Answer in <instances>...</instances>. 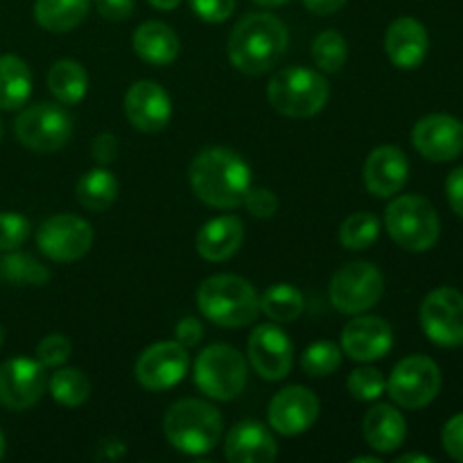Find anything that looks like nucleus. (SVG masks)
I'll use <instances>...</instances> for the list:
<instances>
[{
    "label": "nucleus",
    "instance_id": "nucleus-1",
    "mask_svg": "<svg viewBox=\"0 0 463 463\" xmlns=\"http://www.w3.org/2000/svg\"><path fill=\"white\" fill-rule=\"evenodd\" d=\"M190 188L206 206L233 211L251 190V167L226 147L202 149L190 163Z\"/></svg>",
    "mask_w": 463,
    "mask_h": 463
},
{
    "label": "nucleus",
    "instance_id": "nucleus-2",
    "mask_svg": "<svg viewBox=\"0 0 463 463\" xmlns=\"http://www.w3.org/2000/svg\"><path fill=\"white\" fill-rule=\"evenodd\" d=\"M288 45V27L274 14H249L240 18L231 32L229 59L240 72L258 77L279 66Z\"/></svg>",
    "mask_w": 463,
    "mask_h": 463
},
{
    "label": "nucleus",
    "instance_id": "nucleus-3",
    "mask_svg": "<svg viewBox=\"0 0 463 463\" xmlns=\"http://www.w3.org/2000/svg\"><path fill=\"white\" fill-rule=\"evenodd\" d=\"M197 306L222 328H244L260 315V294L242 276L215 274L199 285Z\"/></svg>",
    "mask_w": 463,
    "mask_h": 463
},
{
    "label": "nucleus",
    "instance_id": "nucleus-4",
    "mask_svg": "<svg viewBox=\"0 0 463 463\" xmlns=\"http://www.w3.org/2000/svg\"><path fill=\"white\" fill-rule=\"evenodd\" d=\"M222 430L224 420L220 411L211 402L197 398L176 401L163 419V432L170 446L193 457L208 455L220 443Z\"/></svg>",
    "mask_w": 463,
    "mask_h": 463
},
{
    "label": "nucleus",
    "instance_id": "nucleus-5",
    "mask_svg": "<svg viewBox=\"0 0 463 463\" xmlns=\"http://www.w3.org/2000/svg\"><path fill=\"white\" fill-rule=\"evenodd\" d=\"M267 98L280 116L303 120V118L317 116L326 107L330 98V86L319 71L292 66L283 68L271 77L267 84Z\"/></svg>",
    "mask_w": 463,
    "mask_h": 463
},
{
    "label": "nucleus",
    "instance_id": "nucleus-6",
    "mask_svg": "<svg viewBox=\"0 0 463 463\" xmlns=\"http://www.w3.org/2000/svg\"><path fill=\"white\" fill-rule=\"evenodd\" d=\"M384 226L405 251H428L441 235V222L432 203L419 194H402L387 206Z\"/></svg>",
    "mask_w": 463,
    "mask_h": 463
},
{
    "label": "nucleus",
    "instance_id": "nucleus-7",
    "mask_svg": "<svg viewBox=\"0 0 463 463\" xmlns=\"http://www.w3.org/2000/svg\"><path fill=\"white\" fill-rule=\"evenodd\" d=\"M247 360L229 344H213L194 360V384L213 401H233L247 387Z\"/></svg>",
    "mask_w": 463,
    "mask_h": 463
},
{
    "label": "nucleus",
    "instance_id": "nucleus-8",
    "mask_svg": "<svg viewBox=\"0 0 463 463\" xmlns=\"http://www.w3.org/2000/svg\"><path fill=\"white\" fill-rule=\"evenodd\" d=\"M384 292V279L375 265L355 260L335 271L330 280V303L344 315H362L380 301Z\"/></svg>",
    "mask_w": 463,
    "mask_h": 463
},
{
    "label": "nucleus",
    "instance_id": "nucleus-9",
    "mask_svg": "<svg viewBox=\"0 0 463 463\" xmlns=\"http://www.w3.org/2000/svg\"><path fill=\"white\" fill-rule=\"evenodd\" d=\"M441 392V369L425 355H410L393 366L387 393L405 410H423Z\"/></svg>",
    "mask_w": 463,
    "mask_h": 463
},
{
    "label": "nucleus",
    "instance_id": "nucleus-10",
    "mask_svg": "<svg viewBox=\"0 0 463 463\" xmlns=\"http://www.w3.org/2000/svg\"><path fill=\"white\" fill-rule=\"evenodd\" d=\"M14 134H16L18 143L25 145L32 152H57L71 140L72 120L57 104L41 102L25 109L14 120Z\"/></svg>",
    "mask_w": 463,
    "mask_h": 463
},
{
    "label": "nucleus",
    "instance_id": "nucleus-11",
    "mask_svg": "<svg viewBox=\"0 0 463 463\" xmlns=\"http://www.w3.org/2000/svg\"><path fill=\"white\" fill-rule=\"evenodd\" d=\"M36 247L54 262H75L93 247V229L80 215H52L36 231Z\"/></svg>",
    "mask_w": 463,
    "mask_h": 463
},
{
    "label": "nucleus",
    "instance_id": "nucleus-12",
    "mask_svg": "<svg viewBox=\"0 0 463 463\" xmlns=\"http://www.w3.org/2000/svg\"><path fill=\"white\" fill-rule=\"evenodd\" d=\"M420 326L432 344L455 348L463 344V294L455 288H439L420 306Z\"/></svg>",
    "mask_w": 463,
    "mask_h": 463
},
{
    "label": "nucleus",
    "instance_id": "nucleus-13",
    "mask_svg": "<svg viewBox=\"0 0 463 463\" xmlns=\"http://www.w3.org/2000/svg\"><path fill=\"white\" fill-rule=\"evenodd\" d=\"M190 369L188 348L179 342H158L136 362V380L147 392H167L185 378Z\"/></svg>",
    "mask_w": 463,
    "mask_h": 463
},
{
    "label": "nucleus",
    "instance_id": "nucleus-14",
    "mask_svg": "<svg viewBox=\"0 0 463 463\" xmlns=\"http://www.w3.org/2000/svg\"><path fill=\"white\" fill-rule=\"evenodd\" d=\"M48 389L45 366L30 357H14L0 366V402L12 411L30 410Z\"/></svg>",
    "mask_w": 463,
    "mask_h": 463
},
{
    "label": "nucleus",
    "instance_id": "nucleus-15",
    "mask_svg": "<svg viewBox=\"0 0 463 463\" xmlns=\"http://www.w3.org/2000/svg\"><path fill=\"white\" fill-rule=\"evenodd\" d=\"M247 355L251 369L262 380L279 383L292 371L294 346L288 333L274 324H262L253 328L247 342Z\"/></svg>",
    "mask_w": 463,
    "mask_h": 463
},
{
    "label": "nucleus",
    "instance_id": "nucleus-16",
    "mask_svg": "<svg viewBox=\"0 0 463 463\" xmlns=\"http://www.w3.org/2000/svg\"><path fill=\"white\" fill-rule=\"evenodd\" d=\"M319 398L307 387H285L269 402V428L283 437H298L307 432L319 419Z\"/></svg>",
    "mask_w": 463,
    "mask_h": 463
},
{
    "label": "nucleus",
    "instance_id": "nucleus-17",
    "mask_svg": "<svg viewBox=\"0 0 463 463\" xmlns=\"http://www.w3.org/2000/svg\"><path fill=\"white\" fill-rule=\"evenodd\" d=\"M411 143L428 161H455L463 152V125L446 113H432L416 122L411 131Z\"/></svg>",
    "mask_w": 463,
    "mask_h": 463
},
{
    "label": "nucleus",
    "instance_id": "nucleus-18",
    "mask_svg": "<svg viewBox=\"0 0 463 463\" xmlns=\"http://www.w3.org/2000/svg\"><path fill=\"white\" fill-rule=\"evenodd\" d=\"M125 113L131 127L143 134L165 129L172 118V99L163 86L152 80H140L129 86L125 95Z\"/></svg>",
    "mask_w": 463,
    "mask_h": 463
},
{
    "label": "nucleus",
    "instance_id": "nucleus-19",
    "mask_svg": "<svg viewBox=\"0 0 463 463\" xmlns=\"http://www.w3.org/2000/svg\"><path fill=\"white\" fill-rule=\"evenodd\" d=\"M357 317V315H355ZM393 346V330L383 317H357L342 330V351L355 362L383 360Z\"/></svg>",
    "mask_w": 463,
    "mask_h": 463
},
{
    "label": "nucleus",
    "instance_id": "nucleus-20",
    "mask_svg": "<svg viewBox=\"0 0 463 463\" xmlns=\"http://www.w3.org/2000/svg\"><path fill=\"white\" fill-rule=\"evenodd\" d=\"M410 176V161L405 152L393 145H383L369 154L364 163L366 190L375 197H393L401 193Z\"/></svg>",
    "mask_w": 463,
    "mask_h": 463
},
{
    "label": "nucleus",
    "instance_id": "nucleus-21",
    "mask_svg": "<svg viewBox=\"0 0 463 463\" xmlns=\"http://www.w3.org/2000/svg\"><path fill=\"white\" fill-rule=\"evenodd\" d=\"M384 50L389 61L401 71H414L425 61L430 50L428 30L420 21L411 16H402L389 25L384 36Z\"/></svg>",
    "mask_w": 463,
    "mask_h": 463
},
{
    "label": "nucleus",
    "instance_id": "nucleus-22",
    "mask_svg": "<svg viewBox=\"0 0 463 463\" xmlns=\"http://www.w3.org/2000/svg\"><path fill=\"white\" fill-rule=\"evenodd\" d=\"M224 457L231 463H271L279 457V443L267 425L258 420H240L226 434Z\"/></svg>",
    "mask_w": 463,
    "mask_h": 463
},
{
    "label": "nucleus",
    "instance_id": "nucleus-23",
    "mask_svg": "<svg viewBox=\"0 0 463 463\" xmlns=\"http://www.w3.org/2000/svg\"><path fill=\"white\" fill-rule=\"evenodd\" d=\"M244 242V224L238 215H222L208 220L199 229L194 247L208 262H224L240 251Z\"/></svg>",
    "mask_w": 463,
    "mask_h": 463
},
{
    "label": "nucleus",
    "instance_id": "nucleus-24",
    "mask_svg": "<svg viewBox=\"0 0 463 463\" xmlns=\"http://www.w3.org/2000/svg\"><path fill=\"white\" fill-rule=\"evenodd\" d=\"M364 439L375 452L398 450L405 443L407 437V420L396 407L392 405H375L366 411L364 416Z\"/></svg>",
    "mask_w": 463,
    "mask_h": 463
},
{
    "label": "nucleus",
    "instance_id": "nucleus-25",
    "mask_svg": "<svg viewBox=\"0 0 463 463\" xmlns=\"http://www.w3.org/2000/svg\"><path fill=\"white\" fill-rule=\"evenodd\" d=\"M134 52L152 66H167L179 57V36L170 25L161 21H147L136 27Z\"/></svg>",
    "mask_w": 463,
    "mask_h": 463
},
{
    "label": "nucleus",
    "instance_id": "nucleus-26",
    "mask_svg": "<svg viewBox=\"0 0 463 463\" xmlns=\"http://www.w3.org/2000/svg\"><path fill=\"white\" fill-rule=\"evenodd\" d=\"M32 95L30 66L16 54H0V109H21Z\"/></svg>",
    "mask_w": 463,
    "mask_h": 463
},
{
    "label": "nucleus",
    "instance_id": "nucleus-27",
    "mask_svg": "<svg viewBox=\"0 0 463 463\" xmlns=\"http://www.w3.org/2000/svg\"><path fill=\"white\" fill-rule=\"evenodd\" d=\"M48 89L57 102L80 104L89 90V72L75 59H59L48 72Z\"/></svg>",
    "mask_w": 463,
    "mask_h": 463
},
{
    "label": "nucleus",
    "instance_id": "nucleus-28",
    "mask_svg": "<svg viewBox=\"0 0 463 463\" xmlns=\"http://www.w3.org/2000/svg\"><path fill=\"white\" fill-rule=\"evenodd\" d=\"M90 0H36L34 18L48 32H71L89 14Z\"/></svg>",
    "mask_w": 463,
    "mask_h": 463
},
{
    "label": "nucleus",
    "instance_id": "nucleus-29",
    "mask_svg": "<svg viewBox=\"0 0 463 463\" xmlns=\"http://www.w3.org/2000/svg\"><path fill=\"white\" fill-rule=\"evenodd\" d=\"M118 179L113 172L107 170V165H99L95 170L86 172L80 181H77V202L81 208L90 213H104L111 208V203L118 199Z\"/></svg>",
    "mask_w": 463,
    "mask_h": 463
},
{
    "label": "nucleus",
    "instance_id": "nucleus-30",
    "mask_svg": "<svg viewBox=\"0 0 463 463\" xmlns=\"http://www.w3.org/2000/svg\"><path fill=\"white\" fill-rule=\"evenodd\" d=\"M306 307L301 289L289 283H276L260 294V312L276 324H289L301 317Z\"/></svg>",
    "mask_w": 463,
    "mask_h": 463
},
{
    "label": "nucleus",
    "instance_id": "nucleus-31",
    "mask_svg": "<svg viewBox=\"0 0 463 463\" xmlns=\"http://www.w3.org/2000/svg\"><path fill=\"white\" fill-rule=\"evenodd\" d=\"M0 280L16 288H41L50 280V271L36 258L18 253L14 249V251H7V256L0 258Z\"/></svg>",
    "mask_w": 463,
    "mask_h": 463
},
{
    "label": "nucleus",
    "instance_id": "nucleus-32",
    "mask_svg": "<svg viewBox=\"0 0 463 463\" xmlns=\"http://www.w3.org/2000/svg\"><path fill=\"white\" fill-rule=\"evenodd\" d=\"M50 396L59 402V405L68 407V410H75L81 407L90 396V383L86 378L84 371L80 369H59L57 373H52V378L48 380Z\"/></svg>",
    "mask_w": 463,
    "mask_h": 463
},
{
    "label": "nucleus",
    "instance_id": "nucleus-33",
    "mask_svg": "<svg viewBox=\"0 0 463 463\" xmlns=\"http://www.w3.org/2000/svg\"><path fill=\"white\" fill-rule=\"evenodd\" d=\"M380 220L373 213H353L339 229V242L351 251H364L378 240Z\"/></svg>",
    "mask_w": 463,
    "mask_h": 463
},
{
    "label": "nucleus",
    "instance_id": "nucleus-34",
    "mask_svg": "<svg viewBox=\"0 0 463 463\" xmlns=\"http://www.w3.org/2000/svg\"><path fill=\"white\" fill-rule=\"evenodd\" d=\"M342 355L344 351L339 348V344L328 342V339L315 342L303 353L301 369L312 378H328L342 366Z\"/></svg>",
    "mask_w": 463,
    "mask_h": 463
},
{
    "label": "nucleus",
    "instance_id": "nucleus-35",
    "mask_svg": "<svg viewBox=\"0 0 463 463\" xmlns=\"http://www.w3.org/2000/svg\"><path fill=\"white\" fill-rule=\"evenodd\" d=\"M348 57V43L339 32L326 30L317 34L315 43H312V59L324 72H339L346 63Z\"/></svg>",
    "mask_w": 463,
    "mask_h": 463
},
{
    "label": "nucleus",
    "instance_id": "nucleus-36",
    "mask_svg": "<svg viewBox=\"0 0 463 463\" xmlns=\"http://www.w3.org/2000/svg\"><path fill=\"white\" fill-rule=\"evenodd\" d=\"M346 389L355 401L371 402L378 401L384 392H387V380L383 378L378 369H371V366H362L355 369L346 380Z\"/></svg>",
    "mask_w": 463,
    "mask_h": 463
},
{
    "label": "nucleus",
    "instance_id": "nucleus-37",
    "mask_svg": "<svg viewBox=\"0 0 463 463\" xmlns=\"http://www.w3.org/2000/svg\"><path fill=\"white\" fill-rule=\"evenodd\" d=\"M30 238V222L18 213H0V251H14Z\"/></svg>",
    "mask_w": 463,
    "mask_h": 463
},
{
    "label": "nucleus",
    "instance_id": "nucleus-38",
    "mask_svg": "<svg viewBox=\"0 0 463 463\" xmlns=\"http://www.w3.org/2000/svg\"><path fill=\"white\" fill-rule=\"evenodd\" d=\"M71 353H72V344L68 342V337H63V335L59 333H52L39 342V346H36V360H39L45 369H50V366L57 369V366L66 364Z\"/></svg>",
    "mask_w": 463,
    "mask_h": 463
},
{
    "label": "nucleus",
    "instance_id": "nucleus-39",
    "mask_svg": "<svg viewBox=\"0 0 463 463\" xmlns=\"http://www.w3.org/2000/svg\"><path fill=\"white\" fill-rule=\"evenodd\" d=\"M242 206H247V211L251 213L253 217H260V220H269V217L276 215L279 211V197H276L271 190L267 188H253L247 193V199H244Z\"/></svg>",
    "mask_w": 463,
    "mask_h": 463
},
{
    "label": "nucleus",
    "instance_id": "nucleus-40",
    "mask_svg": "<svg viewBox=\"0 0 463 463\" xmlns=\"http://www.w3.org/2000/svg\"><path fill=\"white\" fill-rule=\"evenodd\" d=\"M193 12L206 23H224L233 14L235 0H188Z\"/></svg>",
    "mask_w": 463,
    "mask_h": 463
},
{
    "label": "nucleus",
    "instance_id": "nucleus-41",
    "mask_svg": "<svg viewBox=\"0 0 463 463\" xmlns=\"http://www.w3.org/2000/svg\"><path fill=\"white\" fill-rule=\"evenodd\" d=\"M443 448L455 461L463 463V414L452 416L441 432Z\"/></svg>",
    "mask_w": 463,
    "mask_h": 463
},
{
    "label": "nucleus",
    "instance_id": "nucleus-42",
    "mask_svg": "<svg viewBox=\"0 0 463 463\" xmlns=\"http://www.w3.org/2000/svg\"><path fill=\"white\" fill-rule=\"evenodd\" d=\"M175 337H176V342L181 344V346H185V348L197 346V344L203 339L202 321L194 319V317H184V319L176 324Z\"/></svg>",
    "mask_w": 463,
    "mask_h": 463
},
{
    "label": "nucleus",
    "instance_id": "nucleus-43",
    "mask_svg": "<svg viewBox=\"0 0 463 463\" xmlns=\"http://www.w3.org/2000/svg\"><path fill=\"white\" fill-rule=\"evenodd\" d=\"M95 7L107 21H125L134 14L136 0H95Z\"/></svg>",
    "mask_w": 463,
    "mask_h": 463
},
{
    "label": "nucleus",
    "instance_id": "nucleus-44",
    "mask_svg": "<svg viewBox=\"0 0 463 463\" xmlns=\"http://www.w3.org/2000/svg\"><path fill=\"white\" fill-rule=\"evenodd\" d=\"M90 154H93L98 165H109L116 161L118 156V140L113 134H98L93 145H90Z\"/></svg>",
    "mask_w": 463,
    "mask_h": 463
},
{
    "label": "nucleus",
    "instance_id": "nucleus-45",
    "mask_svg": "<svg viewBox=\"0 0 463 463\" xmlns=\"http://www.w3.org/2000/svg\"><path fill=\"white\" fill-rule=\"evenodd\" d=\"M446 193L452 211L463 217V165L450 172V176L446 181Z\"/></svg>",
    "mask_w": 463,
    "mask_h": 463
},
{
    "label": "nucleus",
    "instance_id": "nucleus-46",
    "mask_svg": "<svg viewBox=\"0 0 463 463\" xmlns=\"http://www.w3.org/2000/svg\"><path fill=\"white\" fill-rule=\"evenodd\" d=\"M307 9L312 14H319V16H328V14L339 12V9L346 5V0H303Z\"/></svg>",
    "mask_w": 463,
    "mask_h": 463
},
{
    "label": "nucleus",
    "instance_id": "nucleus-47",
    "mask_svg": "<svg viewBox=\"0 0 463 463\" xmlns=\"http://www.w3.org/2000/svg\"><path fill=\"white\" fill-rule=\"evenodd\" d=\"M154 9H161V12H172L175 7H179L181 0H149Z\"/></svg>",
    "mask_w": 463,
    "mask_h": 463
},
{
    "label": "nucleus",
    "instance_id": "nucleus-48",
    "mask_svg": "<svg viewBox=\"0 0 463 463\" xmlns=\"http://www.w3.org/2000/svg\"><path fill=\"white\" fill-rule=\"evenodd\" d=\"M398 463H432L434 459L428 455H402L396 459Z\"/></svg>",
    "mask_w": 463,
    "mask_h": 463
},
{
    "label": "nucleus",
    "instance_id": "nucleus-49",
    "mask_svg": "<svg viewBox=\"0 0 463 463\" xmlns=\"http://www.w3.org/2000/svg\"><path fill=\"white\" fill-rule=\"evenodd\" d=\"M256 5H260V7H280V5H285L288 0H253Z\"/></svg>",
    "mask_w": 463,
    "mask_h": 463
},
{
    "label": "nucleus",
    "instance_id": "nucleus-50",
    "mask_svg": "<svg viewBox=\"0 0 463 463\" xmlns=\"http://www.w3.org/2000/svg\"><path fill=\"white\" fill-rule=\"evenodd\" d=\"M353 463H380L378 457H355Z\"/></svg>",
    "mask_w": 463,
    "mask_h": 463
},
{
    "label": "nucleus",
    "instance_id": "nucleus-51",
    "mask_svg": "<svg viewBox=\"0 0 463 463\" xmlns=\"http://www.w3.org/2000/svg\"><path fill=\"white\" fill-rule=\"evenodd\" d=\"M3 452H5V439L3 434H0V457H3Z\"/></svg>",
    "mask_w": 463,
    "mask_h": 463
},
{
    "label": "nucleus",
    "instance_id": "nucleus-52",
    "mask_svg": "<svg viewBox=\"0 0 463 463\" xmlns=\"http://www.w3.org/2000/svg\"><path fill=\"white\" fill-rule=\"evenodd\" d=\"M3 342H5V330L0 328V348H3Z\"/></svg>",
    "mask_w": 463,
    "mask_h": 463
},
{
    "label": "nucleus",
    "instance_id": "nucleus-53",
    "mask_svg": "<svg viewBox=\"0 0 463 463\" xmlns=\"http://www.w3.org/2000/svg\"><path fill=\"white\" fill-rule=\"evenodd\" d=\"M0 136H3V125H0Z\"/></svg>",
    "mask_w": 463,
    "mask_h": 463
}]
</instances>
